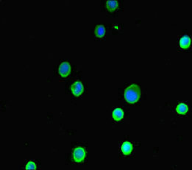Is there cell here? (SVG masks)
Instances as JSON below:
<instances>
[{
  "label": "cell",
  "mask_w": 192,
  "mask_h": 170,
  "mask_svg": "<svg viewBox=\"0 0 192 170\" xmlns=\"http://www.w3.org/2000/svg\"><path fill=\"white\" fill-rule=\"evenodd\" d=\"M73 157H74V160L76 162L79 163V162L83 161L85 158V149L80 147H77V148L74 150Z\"/></svg>",
  "instance_id": "7a4b0ae2"
},
{
  "label": "cell",
  "mask_w": 192,
  "mask_h": 170,
  "mask_svg": "<svg viewBox=\"0 0 192 170\" xmlns=\"http://www.w3.org/2000/svg\"><path fill=\"white\" fill-rule=\"evenodd\" d=\"M177 113H180V114H185L188 111V107L184 103H181L177 108Z\"/></svg>",
  "instance_id": "30bf717a"
},
{
  "label": "cell",
  "mask_w": 192,
  "mask_h": 170,
  "mask_svg": "<svg viewBox=\"0 0 192 170\" xmlns=\"http://www.w3.org/2000/svg\"><path fill=\"white\" fill-rule=\"evenodd\" d=\"M104 33H105V29H104V26L102 25L97 26L95 30L96 35H97L98 38H102L104 35Z\"/></svg>",
  "instance_id": "ba28073f"
},
{
  "label": "cell",
  "mask_w": 192,
  "mask_h": 170,
  "mask_svg": "<svg viewBox=\"0 0 192 170\" xmlns=\"http://www.w3.org/2000/svg\"><path fill=\"white\" fill-rule=\"evenodd\" d=\"M35 168H36L35 164L32 161H30L26 166L27 169H35Z\"/></svg>",
  "instance_id": "8fae6325"
},
{
  "label": "cell",
  "mask_w": 192,
  "mask_h": 170,
  "mask_svg": "<svg viewBox=\"0 0 192 170\" xmlns=\"http://www.w3.org/2000/svg\"><path fill=\"white\" fill-rule=\"evenodd\" d=\"M191 45V38L188 36H183L180 41V46L182 49H187Z\"/></svg>",
  "instance_id": "5b68a950"
},
{
  "label": "cell",
  "mask_w": 192,
  "mask_h": 170,
  "mask_svg": "<svg viewBox=\"0 0 192 170\" xmlns=\"http://www.w3.org/2000/svg\"><path fill=\"white\" fill-rule=\"evenodd\" d=\"M125 99L130 104L136 102L140 97V88L137 85H131L125 90Z\"/></svg>",
  "instance_id": "6da1fadb"
},
{
  "label": "cell",
  "mask_w": 192,
  "mask_h": 170,
  "mask_svg": "<svg viewBox=\"0 0 192 170\" xmlns=\"http://www.w3.org/2000/svg\"><path fill=\"white\" fill-rule=\"evenodd\" d=\"M70 70H71V68H70L69 63L67 62H64V63H61V66H60L59 74L62 77H66L70 74Z\"/></svg>",
  "instance_id": "3957f363"
},
{
  "label": "cell",
  "mask_w": 192,
  "mask_h": 170,
  "mask_svg": "<svg viewBox=\"0 0 192 170\" xmlns=\"http://www.w3.org/2000/svg\"><path fill=\"white\" fill-rule=\"evenodd\" d=\"M132 150H133V146H132L131 143L130 142H124L122 144V147H121V151H122V153L125 155H130L131 153Z\"/></svg>",
  "instance_id": "8992f818"
},
{
  "label": "cell",
  "mask_w": 192,
  "mask_h": 170,
  "mask_svg": "<svg viewBox=\"0 0 192 170\" xmlns=\"http://www.w3.org/2000/svg\"><path fill=\"white\" fill-rule=\"evenodd\" d=\"M118 8L117 1H108L107 2V8L110 11H114Z\"/></svg>",
  "instance_id": "9c48e42d"
},
{
  "label": "cell",
  "mask_w": 192,
  "mask_h": 170,
  "mask_svg": "<svg viewBox=\"0 0 192 170\" xmlns=\"http://www.w3.org/2000/svg\"><path fill=\"white\" fill-rule=\"evenodd\" d=\"M123 115H124V112H123V111L121 108H116L113 112V116H114V119H116V121H120L122 118Z\"/></svg>",
  "instance_id": "52a82bcc"
},
{
  "label": "cell",
  "mask_w": 192,
  "mask_h": 170,
  "mask_svg": "<svg viewBox=\"0 0 192 170\" xmlns=\"http://www.w3.org/2000/svg\"><path fill=\"white\" fill-rule=\"evenodd\" d=\"M71 92L76 97H79L83 92V84L80 82H75L71 86Z\"/></svg>",
  "instance_id": "277c9868"
}]
</instances>
